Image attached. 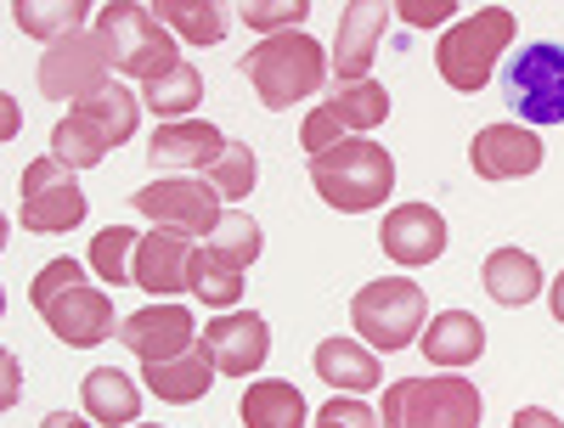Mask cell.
Returning <instances> with one entry per match:
<instances>
[{"mask_svg": "<svg viewBox=\"0 0 564 428\" xmlns=\"http://www.w3.org/2000/svg\"><path fill=\"white\" fill-rule=\"evenodd\" d=\"M390 119V90L379 79H361V85H339L327 102H316L300 124V147L316 158L327 147H339L350 135H367L372 124Z\"/></svg>", "mask_w": 564, "mask_h": 428, "instance_id": "obj_10", "label": "cell"}, {"mask_svg": "<svg viewBox=\"0 0 564 428\" xmlns=\"http://www.w3.org/2000/svg\"><path fill=\"white\" fill-rule=\"evenodd\" d=\"M141 384H148V395H159L170 406H193V400H204L215 389V361H209V350L198 339L175 361H141Z\"/></svg>", "mask_w": 564, "mask_h": 428, "instance_id": "obj_20", "label": "cell"}, {"mask_svg": "<svg viewBox=\"0 0 564 428\" xmlns=\"http://www.w3.org/2000/svg\"><path fill=\"white\" fill-rule=\"evenodd\" d=\"M254 180H260V158H254V147H249V141H226L220 164L209 169V186H215L226 204H243V198L254 193Z\"/></svg>", "mask_w": 564, "mask_h": 428, "instance_id": "obj_34", "label": "cell"}, {"mask_svg": "<svg viewBox=\"0 0 564 428\" xmlns=\"http://www.w3.org/2000/svg\"><path fill=\"white\" fill-rule=\"evenodd\" d=\"M508 113L525 124H564V45L558 40H531L502 74Z\"/></svg>", "mask_w": 564, "mask_h": 428, "instance_id": "obj_8", "label": "cell"}, {"mask_svg": "<svg viewBox=\"0 0 564 428\" xmlns=\"http://www.w3.org/2000/svg\"><path fill=\"white\" fill-rule=\"evenodd\" d=\"M395 18H401V23H412V29H430V23L457 18V7H452V0H401Z\"/></svg>", "mask_w": 564, "mask_h": 428, "instance_id": "obj_37", "label": "cell"}, {"mask_svg": "<svg viewBox=\"0 0 564 428\" xmlns=\"http://www.w3.org/2000/svg\"><path fill=\"white\" fill-rule=\"evenodd\" d=\"M547 305H553V321L564 327V271L553 276V288H547Z\"/></svg>", "mask_w": 564, "mask_h": 428, "instance_id": "obj_40", "label": "cell"}, {"mask_svg": "<svg viewBox=\"0 0 564 428\" xmlns=\"http://www.w3.org/2000/svg\"><path fill=\"white\" fill-rule=\"evenodd\" d=\"M40 428H90V417H74V411H52Z\"/></svg>", "mask_w": 564, "mask_h": 428, "instance_id": "obj_39", "label": "cell"}, {"mask_svg": "<svg viewBox=\"0 0 564 428\" xmlns=\"http://www.w3.org/2000/svg\"><path fill=\"white\" fill-rule=\"evenodd\" d=\"M193 294L204 299V305H215V310H231L243 299V271L231 265V260H220L209 243L204 249H193Z\"/></svg>", "mask_w": 564, "mask_h": 428, "instance_id": "obj_31", "label": "cell"}, {"mask_svg": "<svg viewBox=\"0 0 564 428\" xmlns=\"http://www.w3.org/2000/svg\"><path fill=\"white\" fill-rule=\"evenodd\" d=\"M102 40L113 45V68L130 74V79H159L164 68H175V34L153 18V7H135V0H113V7H102L97 18Z\"/></svg>", "mask_w": 564, "mask_h": 428, "instance_id": "obj_7", "label": "cell"}, {"mask_svg": "<svg viewBox=\"0 0 564 428\" xmlns=\"http://www.w3.org/2000/svg\"><path fill=\"white\" fill-rule=\"evenodd\" d=\"M141 389L148 384H135V377H124L119 366H97V372H85V417L90 422H102V428H135L141 417Z\"/></svg>", "mask_w": 564, "mask_h": 428, "instance_id": "obj_22", "label": "cell"}, {"mask_svg": "<svg viewBox=\"0 0 564 428\" xmlns=\"http://www.w3.org/2000/svg\"><path fill=\"white\" fill-rule=\"evenodd\" d=\"M311 186H316V198H322L327 209L367 215V209H379V204L390 198L395 158L379 147V141L350 135V141H339V147H327V153L311 158Z\"/></svg>", "mask_w": 564, "mask_h": 428, "instance_id": "obj_2", "label": "cell"}, {"mask_svg": "<svg viewBox=\"0 0 564 428\" xmlns=\"http://www.w3.org/2000/svg\"><path fill=\"white\" fill-rule=\"evenodd\" d=\"M486 400L457 372L441 377H395L384 384V428H480Z\"/></svg>", "mask_w": 564, "mask_h": 428, "instance_id": "obj_4", "label": "cell"}, {"mask_svg": "<svg viewBox=\"0 0 564 428\" xmlns=\"http://www.w3.org/2000/svg\"><path fill=\"white\" fill-rule=\"evenodd\" d=\"M29 305L40 310V321L52 327V339L74 344V350H90L119 332V316H113V299L102 288H90L85 271L74 260H52L34 282H29Z\"/></svg>", "mask_w": 564, "mask_h": 428, "instance_id": "obj_1", "label": "cell"}, {"mask_svg": "<svg viewBox=\"0 0 564 428\" xmlns=\"http://www.w3.org/2000/svg\"><path fill=\"white\" fill-rule=\"evenodd\" d=\"M113 68V45L102 40V29H79L57 45H45V57H40V97H52V102H85V97H97Z\"/></svg>", "mask_w": 564, "mask_h": 428, "instance_id": "obj_9", "label": "cell"}, {"mask_svg": "<svg viewBox=\"0 0 564 428\" xmlns=\"http://www.w3.org/2000/svg\"><path fill=\"white\" fill-rule=\"evenodd\" d=\"M513 12L508 7H480V12H468L463 23H452L435 45V68L452 90H463V97H475V90L491 85L497 74V57L513 45Z\"/></svg>", "mask_w": 564, "mask_h": 428, "instance_id": "obj_5", "label": "cell"}, {"mask_svg": "<svg viewBox=\"0 0 564 428\" xmlns=\"http://www.w3.org/2000/svg\"><path fill=\"white\" fill-rule=\"evenodd\" d=\"M423 288L406 276H379V282H367V288L350 299V327H356V339L372 350V355H395L406 344H417V332H423Z\"/></svg>", "mask_w": 564, "mask_h": 428, "instance_id": "obj_6", "label": "cell"}, {"mask_svg": "<svg viewBox=\"0 0 564 428\" xmlns=\"http://www.w3.org/2000/svg\"><path fill=\"white\" fill-rule=\"evenodd\" d=\"M327 63H334V57L322 52V40H311L305 29H294V34L260 40L254 52L243 57V74H249V85H254V97H260L271 113H282V108L316 97L322 79L334 74Z\"/></svg>", "mask_w": 564, "mask_h": 428, "instance_id": "obj_3", "label": "cell"}, {"mask_svg": "<svg viewBox=\"0 0 564 428\" xmlns=\"http://www.w3.org/2000/svg\"><path fill=\"white\" fill-rule=\"evenodd\" d=\"M238 18L271 40V34H294V23H305L311 7H305V0H243Z\"/></svg>", "mask_w": 564, "mask_h": 428, "instance_id": "obj_35", "label": "cell"}, {"mask_svg": "<svg viewBox=\"0 0 564 428\" xmlns=\"http://www.w3.org/2000/svg\"><path fill=\"white\" fill-rule=\"evenodd\" d=\"M79 113L97 119L113 147H124V141L135 135V124H141V97H135V90H124V85H102L97 97L79 102Z\"/></svg>", "mask_w": 564, "mask_h": 428, "instance_id": "obj_30", "label": "cell"}, {"mask_svg": "<svg viewBox=\"0 0 564 428\" xmlns=\"http://www.w3.org/2000/svg\"><path fill=\"white\" fill-rule=\"evenodd\" d=\"M85 18H90L85 0H12V23H18L23 34L45 40V45H57V40L79 34Z\"/></svg>", "mask_w": 564, "mask_h": 428, "instance_id": "obj_28", "label": "cell"}, {"mask_svg": "<svg viewBox=\"0 0 564 428\" xmlns=\"http://www.w3.org/2000/svg\"><path fill=\"white\" fill-rule=\"evenodd\" d=\"M130 209H141L159 231H181V237H209L226 215L209 175H159L153 186H141L130 198Z\"/></svg>", "mask_w": 564, "mask_h": 428, "instance_id": "obj_11", "label": "cell"}, {"mask_svg": "<svg viewBox=\"0 0 564 428\" xmlns=\"http://www.w3.org/2000/svg\"><path fill=\"white\" fill-rule=\"evenodd\" d=\"M18 220L34 237L74 231L85 220V193L74 186V169H63L57 158H34L23 169V186H18Z\"/></svg>", "mask_w": 564, "mask_h": 428, "instance_id": "obj_12", "label": "cell"}, {"mask_svg": "<svg viewBox=\"0 0 564 428\" xmlns=\"http://www.w3.org/2000/svg\"><path fill=\"white\" fill-rule=\"evenodd\" d=\"M12 400H18V361L7 355V406H12Z\"/></svg>", "mask_w": 564, "mask_h": 428, "instance_id": "obj_42", "label": "cell"}, {"mask_svg": "<svg viewBox=\"0 0 564 428\" xmlns=\"http://www.w3.org/2000/svg\"><path fill=\"white\" fill-rule=\"evenodd\" d=\"M311 366H316L322 384L350 389V395H361V389H379V377H384L379 355H372L361 339H322V344H316V355H311Z\"/></svg>", "mask_w": 564, "mask_h": 428, "instance_id": "obj_23", "label": "cell"}, {"mask_svg": "<svg viewBox=\"0 0 564 428\" xmlns=\"http://www.w3.org/2000/svg\"><path fill=\"white\" fill-rule=\"evenodd\" d=\"M135 249L141 237L130 226H108L90 237V271H97L108 288H124V282H135Z\"/></svg>", "mask_w": 564, "mask_h": 428, "instance_id": "obj_32", "label": "cell"}, {"mask_svg": "<svg viewBox=\"0 0 564 428\" xmlns=\"http://www.w3.org/2000/svg\"><path fill=\"white\" fill-rule=\"evenodd\" d=\"M153 18L186 45H220L231 34V23H226V12L215 7V0H159Z\"/></svg>", "mask_w": 564, "mask_h": 428, "instance_id": "obj_27", "label": "cell"}, {"mask_svg": "<svg viewBox=\"0 0 564 428\" xmlns=\"http://www.w3.org/2000/svg\"><path fill=\"white\" fill-rule=\"evenodd\" d=\"M226 153V135L209 119H181V124H159L148 141V164L153 169H175V175H209Z\"/></svg>", "mask_w": 564, "mask_h": 428, "instance_id": "obj_15", "label": "cell"}, {"mask_svg": "<svg viewBox=\"0 0 564 428\" xmlns=\"http://www.w3.org/2000/svg\"><path fill=\"white\" fill-rule=\"evenodd\" d=\"M204 350H209L215 372L249 377V372H260L265 355H271V327H265L260 310H226V316H215V321L204 327Z\"/></svg>", "mask_w": 564, "mask_h": 428, "instance_id": "obj_14", "label": "cell"}, {"mask_svg": "<svg viewBox=\"0 0 564 428\" xmlns=\"http://www.w3.org/2000/svg\"><path fill=\"white\" fill-rule=\"evenodd\" d=\"M379 243L395 265H435L446 254V220L435 204H401L384 215Z\"/></svg>", "mask_w": 564, "mask_h": 428, "instance_id": "obj_16", "label": "cell"}, {"mask_svg": "<svg viewBox=\"0 0 564 428\" xmlns=\"http://www.w3.org/2000/svg\"><path fill=\"white\" fill-rule=\"evenodd\" d=\"M135 428H153V422H135Z\"/></svg>", "mask_w": 564, "mask_h": 428, "instance_id": "obj_43", "label": "cell"}, {"mask_svg": "<svg viewBox=\"0 0 564 428\" xmlns=\"http://www.w3.org/2000/svg\"><path fill=\"white\" fill-rule=\"evenodd\" d=\"M119 344L135 355V361H175L198 344V327H193V310L186 305H148L119 321Z\"/></svg>", "mask_w": 564, "mask_h": 428, "instance_id": "obj_13", "label": "cell"}, {"mask_svg": "<svg viewBox=\"0 0 564 428\" xmlns=\"http://www.w3.org/2000/svg\"><path fill=\"white\" fill-rule=\"evenodd\" d=\"M0 113H7V119H0V135H18V102L0 97Z\"/></svg>", "mask_w": 564, "mask_h": 428, "instance_id": "obj_41", "label": "cell"}, {"mask_svg": "<svg viewBox=\"0 0 564 428\" xmlns=\"http://www.w3.org/2000/svg\"><path fill=\"white\" fill-rule=\"evenodd\" d=\"M311 428H379V411H372L367 400H356V395H334L316 411Z\"/></svg>", "mask_w": 564, "mask_h": 428, "instance_id": "obj_36", "label": "cell"}, {"mask_svg": "<svg viewBox=\"0 0 564 428\" xmlns=\"http://www.w3.org/2000/svg\"><path fill=\"white\" fill-rule=\"evenodd\" d=\"M480 282H486V294H491L497 305L520 310V305H531V299L542 294V265H536V254H525V249H491Z\"/></svg>", "mask_w": 564, "mask_h": 428, "instance_id": "obj_24", "label": "cell"}, {"mask_svg": "<svg viewBox=\"0 0 564 428\" xmlns=\"http://www.w3.org/2000/svg\"><path fill=\"white\" fill-rule=\"evenodd\" d=\"M209 249H215L220 260H231L238 271H249V265L260 260V249H265V231H260L243 209H226V215H220V226L209 231Z\"/></svg>", "mask_w": 564, "mask_h": 428, "instance_id": "obj_33", "label": "cell"}, {"mask_svg": "<svg viewBox=\"0 0 564 428\" xmlns=\"http://www.w3.org/2000/svg\"><path fill=\"white\" fill-rule=\"evenodd\" d=\"M243 428H305V395L289 384V377H260V384L243 389Z\"/></svg>", "mask_w": 564, "mask_h": 428, "instance_id": "obj_25", "label": "cell"}, {"mask_svg": "<svg viewBox=\"0 0 564 428\" xmlns=\"http://www.w3.org/2000/svg\"><path fill=\"white\" fill-rule=\"evenodd\" d=\"M135 288L141 294H193V237L153 226L135 249Z\"/></svg>", "mask_w": 564, "mask_h": 428, "instance_id": "obj_18", "label": "cell"}, {"mask_svg": "<svg viewBox=\"0 0 564 428\" xmlns=\"http://www.w3.org/2000/svg\"><path fill=\"white\" fill-rule=\"evenodd\" d=\"M513 428H564V422L542 406H525V411H513Z\"/></svg>", "mask_w": 564, "mask_h": 428, "instance_id": "obj_38", "label": "cell"}, {"mask_svg": "<svg viewBox=\"0 0 564 428\" xmlns=\"http://www.w3.org/2000/svg\"><path fill=\"white\" fill-rule=\"evenodd\" d=\"M417 350L430 355V366H446V372L475 366L486 355V327L468 310H441V316H430V327L417 332Z\"/></svg>", "mask_w": 564, "mask_h": 428, "instance_id": "obj_21", "label": "cell"}, {"mask_svg": "<svg viewBox=\"0 0 564 428\" xmlns=\"http://www.w3.org/2000/svg\"><path fill=\"white\" fill-rule=\"evenodd\" d=\"M108 153H113V141L102 135L97 119H85L79 108H74L68 119H57V130H52V158H57L63 169H90V164H102Z\"/></svg>", "mask_w": 564, "mask_h": 428, "instance_id": "obj_29", "label": "cell"}, {"mask_svg": "<svg viewBox=\"0 0 564 428\" xmlns=\"http://www.w3.org/2000/svg\"><path fill=\"white\" fill-rule=\"evenodd\" d=\"M468 164L480 180H520L542 169V141L525 124H486L468 147Z\"/></svg>", "mask_w": 564, "mask_h": 428, "instance_id": "obj_17", "label": "cell"}, {"mask_svg": "<svg viewBox=\"0 0 564 428\" xmlns=\"http://www.w3.org/2000/svg\"><path fill=\"white\" fill-rule=\"evenodd\" d=\"M198 102H204V74H198L193 63H175V68H164L159 79L141 85V108L159 113L164 124H181Z\"/></svg>", "mask_w": 564, "mask_h": 428, "instance_id": "obj_26", "label": "cell"}, {"mask_svg": "<svg viewBox=\"0 0 564 428\" xmlns=\"http://www.w3.org/2000/svg\"><path fill=\"white\" fill-rule=\"evenodd\" d=\"M384 18H390L384 0H350V7H345L339 40H334V74H339V85H361L367 79L372 52H379V40H384Z\"/></svg>", "mask_w": 564, "mask_h": 428, "instance_id": "obj_19", "label": "cell"}]
</instances>
